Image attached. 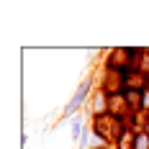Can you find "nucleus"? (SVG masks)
Returning a JSON list of instances; mask_svg holds the SVG:
<instances>
[{
	"label": "nucleus",
	"mask_w": 149,
	"mask_h": 149,
	"mask_svg": "<svg viewBox=\"0 0 149 149\" xmlns=\"http://www.w3.org/2000/svg\"><path fill=\"white\" fill-rule=\"evenodd\" d=\"M141 93L144 90H123V98H126V108L129 111H141Z\"/></svg>",
	"instance_id": "f257e3e1"
},
{
	"label": "nucleus",
	"mask_w": 149,
	"mask_h": 149,
	"mask_svg": "<svg viewBox=\"0 0 149 149\" xmlns=\"http://www.w3.org/2000/svg\"><path fill=\"white\" fill-rule=\"evenodd\" d=\"M88 90H90V82H82V85H80V90H77V95H74L72 100L67 103L64 113H72L74 108H80V105H82V100H85V95H88Z\"/></svg>",
	"instance_id": "f03ea898"
},
{
	"label": "nucleus",
	"mask_w": 149,
	"mask_h": 149,
	"mask_svg": "<svg viewBox=\"0 0 149 149\" xmlns=\"http://www.w3.org/2000/svg\"><path fill=\"white\" fill-rule=\"evenodd\" d=\"M134 149H149V136L144 134V131H139V134L134 136Z\"/></svg>",
	"instance_id": "7ed1b4c3"
},
{
	"label": "nucleus",
	"mask_w": 149,
	"mask_h": 149,
	"mask_svg": "<svg viewBox=\"0 0 149 149\" xmlns=\"http://www.w3.org/2000/svg\"><path fill=\"white\" fill-rule=\"evenodd\" d=\"M118 149H134V141L129 134H121L118 136Z\"/></svg>",
	"instance_id": "20e7f679"
},
{
	"label": "nucleus",
	"mask_w": 149,
	"mask_h": 149,
	"mask_svg": "<svg viewBox=\"0 0 149 149\" xmlns=\"http://www.w3.org/2000/svg\"><path fill=\"white\" fill-rule=\"evenodd\" d=\"M141 108H144V111H149V88L141 93Z\"/></svg>",
	"instance_id": "39448f33"
},
{
	"label": "nucleus",
	"mask_w": 149,
	"mask_h": 149,
	"mask_svg": "<svg viewBox=\"0 0 149 149\" xmlns=\"http://www.w3.org/2000/svg\"><path fill=\"white\" fill-rule=\"evenodd\" d=\"M77 136H80V121L72 118V139H77Z\"/></svg>",
	"instance_id": "423d86ee"
},
{
	"label": "nucleus",
	"mask_w": 149,
	"mask_h": 149,
	"mask_svg": "<svg viewBox=\"0 0 149 149\" xmlns=\"http://www.w3.org/2000/svg\"><path fill=\"white\" fill-rule=\"evenodd\" d=\"M144 134H147V136H149V123H147V129H144Z\"/></svg>",
	"instance_id": "0eeeda50"
}]
</instances>
